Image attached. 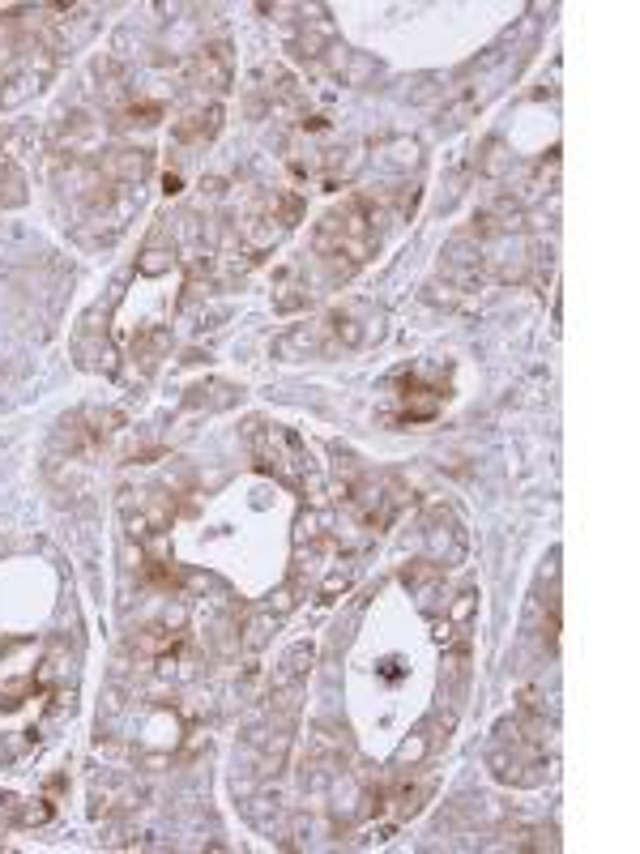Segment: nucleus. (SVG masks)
<instances>
[{
	"mask_svg": "<svg viewBox=\"0 0 640 854\" xmlns=\"http://www.w3.org/2000/svg\"><path fill=\"white\" fill-rule=\"evenodd\" d=\"M312 658H316V650H312V645H295V650L286 654L282 671L274 675V692H295V688L303 684V675L312 671Z\"/></svg>",
	"mask_w": 640,
	"mask_h": 854,
	"instance_id": "f257e3e1",
	"label": "nucleus"
}]
</instances>
